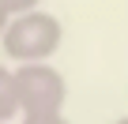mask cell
<instances>
[{
  "instance_id": "cell-1",
  "label": "cell",
  "mask_w": 128,
  "mask_h": 124,
  "mask_svg": "<svg viewBox=\"0 0 128 124\" xmlns=\"http://www.w3.org/2000/svg\"><path fill=\"white\" fill-rule=\"evenodd\" d=\"M64 41V30H60V19L34 8V11H23V15H12L8 30H4V53L15 60V64H38V60H49Z\"/></svg>"
},
{
  "instance_id": "cell-2",
  "label": "cell",
  "mask_w": 128,
  "mask_h": 124,
  "mask_svg": "<svg viewBox=\"0 0 128 124\" xmlns=\"http://www.w3.org/2000/svg\"><path fill=\"white\" fill-rule=\"evenodd\" d=\"M15 87H19L23 117L26 113H60L64 102H68V83H64V75L49 64V60L19 64L15 68Z\"/></svg>"
},
{
  "instance_id": "cell-3",
  "label": "cell",
  "mask_w": 128,
  "mask_h": 124,
  "mask_svg": "<svg viewBox=\"0 0 128 124\" xmlns=\"http://www.w3.org/2000/svg\"><path fill=\"white\" fill-rule=\"evenodd\" d=\"M15 117H23L19 87H15V72H12L8 64H0V124H12Z\"/></svg>"
},
{
  "instance_id": "cell-4",
  "label": "cell",
  "mask_w": 128,
  "mask_h": 124,
  "mask_svg": "<svg viewBox=\"0 0 128 124\" xmlns=\"http://www.w3.org/2000/svg\"><path fill=\"white\" fill-rule=\"evenodd\" d=\"M19 124H68V120H64V113H26L19 117Z\"/></svg>"
},
{
  "instance_id": "cell-5",
  "label": "cell",
  "mask_w": 128,
  "mask_h": 124,
  "mask_svg": "<svg viewBox=\"0 0 128 124\" xmlns=\"http://www.w3.org/2000/svg\"><path fill=\"white\" fill-rule=\"evenodd\" d=\"M38 4H42V0H0L4 15H23V11H34Z\"/></svg>"
},
{
  "instance_id": "cell-6",
  "label": "cell",
  "mask_w": 128,
  "mask_h": 124,
  "mask_svg": "<svg viewBox=\"0 0 128 124\" xmlns=\"http://www.w3.org/2000/svg\"><path fill=\"white\" fill-rule=\"evenodd\" d=\"M8 23H12V15H4V8H0V41H4V30H8Z\"/></svg>"
},
{
  "instance_id": "cell-7",
  "label": "cell",
  "mask_w": 128,
  "mask_h": 124,
  "mask_svg": "<svg viewBox=\"0 0 128 124\" xmlns=\"http://www.w3.org/2000/svg\"><path fill=\"white\" fill-rule=\"evenodd\" d=\"M113 124H128V117H120V120H113Z\"/></svg>"
}]
</instances>
